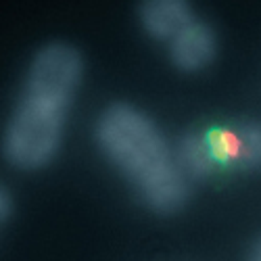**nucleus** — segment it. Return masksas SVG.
Returning <instances> with one entry per match:
<instances>
[{
	"label": "nucleus",
	"instance_id": "2",
	"mask_svg": "<svg viewBox=\"0 0 261 261\" xmlns=\"http://www.w3.org/2000/svg\"><path fill=\"white\" fill-rule=\"evenodd\" d=\"M94 136L102 155L111 161L140 199L157 213H176L188 201V178L176 150L146 113L132 105H111L100 113Z\"/></svg>",
	"mask_w": 261,
	"mask_h": 261
},
{
	"label": "nucleus",
	"instance_id": "1",
	"mask_svg": "<svg viewBox=\"0 0 261 261\" xmlns=\"http://www.w3.org/2000/svg\"><path fill=\"white\" fill-rule=\"evenodd\" d=\"M82 75L84 61L71 44L53 42L36 53L3 134L11 165L32 171L55 159Z\"/></svg>",
	"mask_w": 261,
	"mask_h": 261
},
{
	"label": "nucleus",
	"instance_id": "8",
	"mask_svg": "<svg viewBox=\"0 0 261 261\" xmlns=\"http://www.w3.org/2000/svg\"><path fill=\"white\" fill-rule=\"evenodd\" d=\"M249 261H261V241L253 247V251H251V257H249Z\"/></svg>",
	"mask_w": 261,
	"mask_h": 261
},
{
	"label": "nucleus",
	"instance_id": "7",
	"mask_svg": "<svg viewBox=\"0 0 261 261\" xmlns=\"http://www.w3.org/2000/svg\"><path fill=\"white\" fill-rule=\"evenodd\" d=\"M13 209V199H11V192L0 184V226L7 222V217L11 215Z\"/></svg>",
	"mask_w": 261,
	"mask_h": 261
},
{
	"label": "nucleus",
	"instance_id": "5",
	"mask_svg": "<svg viewBox=\"0 0 261 261\" xmlns=\"http://www.w3.org/2000/svg\"><path fill=\"white\" fill-rule=\"evenodd\" d=\"M173 150H176V161H178L182 173L188 178V182L209 178L211 173L220 169V165H217V161L213 157L207 132L186 134Z\"/></svg>",
	"mask_w": 261,
	"mask_h": 261
},
{
	"label": "nucleus",
	"instance_id": "3",
	"mask_svg": "<svg viewBox=\"0 0 261 261\" xmlns=\"http://www.w3.org/2000/svg\"><path fill=\"white\" fill-rule=\"evenodd\" d=\"M171 63L182 71H201L215 59L217 38L211 25L194 19L169 42Z\"/></svg>",
	"mask_w": 261,
	"mask_h": 261
},
{
	"label": "nucleus",
	"instance_id": "4",
	"mask_svg": "<svg viewBox=\"0 0 261 261\" xmlns=\"http://www.w3.org/2000/svg\"><path fill=\"white\" fill-rule=\"evenodd\" d=\"M138 19L153 40L169 42L192 23L194 13L190 0H140Z\"/></svg>",
	"mask_w": 261,
	"mask_h": 261
},
{
	"label": "nucleus",
	"instance_id": "6",
	"mask_svg": "<svg viewBox=\"0 0 261 261\" xmlns=\"http://www.w3.org/2000/svg\"><path fill=\"white\" fill-rule=\"evenodd\" d=\"M234 138V167H261V123H243L232 127Z\"/></svg>",
	"mask_w": 261,
	"mask_h": 261
}]
</instances>
